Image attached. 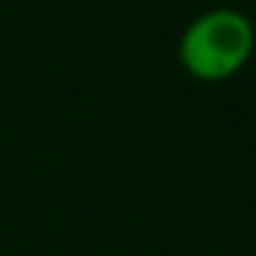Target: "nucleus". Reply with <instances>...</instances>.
<instances>
[{
	"instance_id": "nucleus-1",
	"label": "nucleus",
	"mask_w": 256,
	"mask_h": 256,
	"mask_svg": "<svg viewBox=\"0 0 256 256\" xmlns=\"http://www.w3.org/2000/svg\"><path fill=\"white\" fill-rule=\"evenodd\" d=\"M256 48L253 22L232 6L199 12L178 40V60L199 82H226L238 76Z\"/></svg>"
}]
</instances>
